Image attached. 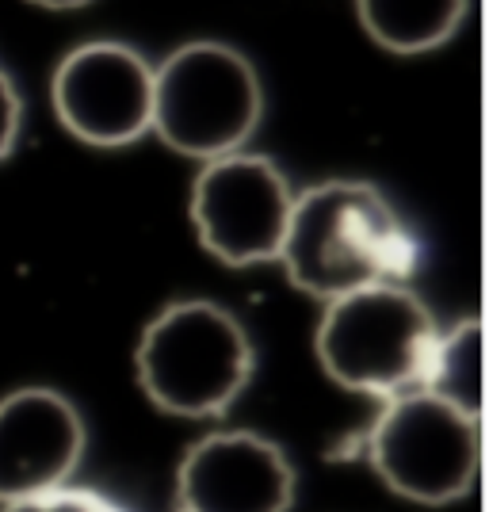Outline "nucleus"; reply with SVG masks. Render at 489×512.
I'll return each instance as SVG.
<instances>
[{
    "label": "nucleus",
    "mask_w": 489,
    "mask_h": 512,
    "mask_svg": "<svg viewBox=\"0 0 489 512\" xmlns=\"http://www.w3.org/2000/svg\"><path fill=\"white\" fill-rule=\"evenodd\" d=\"M279 264L302 295H341L405 283L417 268V241L375 184L325 180L295 195Z\"/></svg>",
    "instance_id": "obj_1"
},
{
    "label": "nucleus",
    "mask_w": 489,
    "mask_h": 512,
    "mask_svg": "<svg viewBox=\"0 0 489 512\" xmlns=\"http://www.w3.org/2000/svg\"><path fill=\"white\" fill-rule=\"evenodd\" d=\"M440 329L421 295L405 283H379L325 302L318 360L337 386L367 398H402L425 390Z\"/></svg>",
    "instance_id": "obj_2"
},
{
    "label": "nucleus",
    "mask_w": 489,
    "mask_h": 512,
    "mask_svg": "<svg viewBox=\"0 0 489 512\" xmlns=\"http://www.w3.org/2000/svg\"><path fill=\"white\" fill-rule=\"evenodd\" d=\"M253 341L218 302L184 299L142 329L134 352L138 386L172 417H222L253 379Z\"/></svg>",
    "instance_id": "obj_3"
},
{
    "label": "nucleus",
    "mask_w": 489,
    "mask_h": 512,
    "mask_svg": "<svg viewBox=\"0 0 489 512\" xmlns=\"http://www.w3.org/2000/svg\"><path fill=\"white\" fill-rule=\"evenodd\" d=\"M264 115L253 62L226 43H188L153 69L149 130L169 150L199 161L237 153Z\"/></svg>",
    "instance_id": "obj_4"
},
{
    "label": "nucleus",
    "mask_w": 489,
    "mask_h": 512,
    "mask_svg": "<svg viewBox=\"0 0 489 512\" xmlns=\"http://www.w3.org/2000/svg\"><path fill=\"white\" fill-rule=\"evenodd\" d=\"M363 455L386 490L413 505L440 509L467 497L474 486L482 432L478 417L428 390H413L383 402L363 436Z\"/></svg>",
    "instance_id": "obj_5"
},
{
    "label": "nucleus",
    "mask_w": 489,
    "mask_h": 512,
    "mask_svg": "<svg viewBox=\"0 0 489 512\" xmlns=\"http://www.w3.org/2000/svg\"><path fill=\"white\" fill-rule=\"evenodd\" d=\"M295 192L287 176L260 153H226L207 161L192 184V226L199 245L230 264L253 268L279 260Z\"/></svg>",
    "instance_id": "obj_6"
},
{
    "label": "nucleus",
    "mask_w": 489,
    "mask_h": 512,
    "mask_svg": "<svg viewBox=\"0 0 489 512\" xmlns=\"http://www.w3.org/2000/svg\"><path fill=\"white\" fill-rule=\"evenodd\" d=\"M54 115L88 146H130L149 130L153 69L123 43H85L69 50L50 81Z\"/></svg>",
    "instance_id": "obj_7"
},
{
    "label": "nucleus",
    "mask_w": 489,
    "mask_h": 512,
    "mask_svg": "<svg viewBox=\"0 0 489 512\" xmlns=\"http://www.w3.org/2000/svg\"><path fill=\"white\" fill-rule=\"evenodd\" d=\"M295 467L276 440L226 428L195 440L176 467V512H291Z\"/></svg>",
    "instance_id": "obj_8"
},
{
    "label": "nucleus",
    "mask_w": 489,
    "mask_h": 512,
    "mask_svg": "<svg viewBox=\"0 0 489 512\" xmlns=\"http://www.w3.org/2000/svg\"><path fill=\"white\" fill-rule=\"evenodd\" d=\"M85 444V417L58 390L23 386L0 398V505L69 486Z\"/></svg>",
    "instance_id": "obj_9"
},
{
    "label": "nucleus",
    "mask_w": 489,
    "mask_h": 512,
    "mask_svg": "<svg viewBox=\"0 0 489 512\" xmlns=\"http://www.w3.org/2000/svg\"><path fill=\"white\" fill-rule=\"evenodd\" d=\"M470 0H356L363 31L390 54H428L467 20Z\"/></svg>",
    "instance_id": "obj_10"
},
{
    "label": "nucleus",
    "mask_w": 489,
    "mask_h": 512,
    "mask_svg": "<svg viewBox=\"0 0 489 512\" xmlns=\"http://www.w3.org/2000/svg\"><path fill=\"white\" fill-rule=\"evenodd\" d=\"M425 390L470 417H482V325L474 318L440 333Z\"/></svg>",
    "instance_id": "obj_11"
},
{
    "label": "nucleus",
    "mask_w": 489,
    "mask_h": 512,
    "mask_svg": "<svg viewBox=\"0 0 489 512\" xmlns=\"http://www.w3.org/2000/svg\"><path fill=\"white\" fill-rule=\"evenodd\" d=\"M0 512H127V509L96 490L62 486V490L46 493V497H31V501H20V505H0Z\"/></svg>",
    "instance_id": "obj_12"
},
{
    "label": "nucleus",
    "mask_w": 489,
    "mask_h": 512,
    "mask_svg": "<svg viewBox=\"0 0 489 512\" xmlns=\"http://www.w3.org/2000/svg\"><path fill=\"white\" fill-rule=\"evenodd\" d=\"M20 119H23L20 92L8 81V73L0 69V161L12 153L16 138H20Z\"/></svg>",
    "instance_id": "obj_13"
},
{
    "label": "nucleus",
    "mask_w": 489,
    "mask_h": 512,
    "mask_svg": "<svg viewBox=\"0 0 489 512\" xmlns=\"http://www.w3.org/2000/svg\"><path fill=\"white\" fill-rule=\"evenodd\" d=\"M35 4H43V8H81L88 0H35Z\"/></svg>",
    "instance_id": "obj_14"
}]
</instances>
